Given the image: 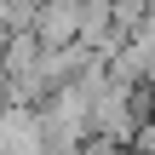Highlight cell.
<instances>
[{"mask_svg":"<svg viewBox=\"0 0 155 155\" xmlns=\"http://www.w3.org/2000/svg\"><path fill=\"white\" fill-rule=\"evenodd\" d=\"M35 35H40V46H69V40H81V0H40Z\"/></svg>","mask_w":155,"mask_h":155,"instance_id":"obj_1","label":"cell"}]
</instances>
